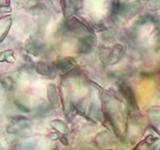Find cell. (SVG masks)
I'll list each match as a JSON object with an SVG mask.
<instances>
[{"mask_svg": "<svg viewBox=\"0 0 160 150\" xmlns=\"http://www.w3.org/2000/svg\"><path fill=\"white\" fill-rule=\"evenodd\" d=\"M93 45H94V37L87 35L80 40L79 51L81 53H87L93 49Z\"/></svg>", "mask_w": 160, "mask_h": 150, "instance_id": "1", "label": "cell"}, {"mask_svg": "<svg viewBox=\"0 0 160 150\" xmlns=\"http://www.w3.org/2000/svg\"><path fill=\"white\" fill-rule=\"evenodd\" d=\"M121 91L123 93L124 95V97L126 98V101L129 103L131 106L136 108V104H135V97H134V95H133V91L132 89L128 86V85H122L121 86Z\"/></svg>", "mask_w": 160, "mask_h": 150, "instance_id": "2", "label": "cell"}, {"mask_svg": "<svg viewBox=\"0 0 160 150\" xmlns=\"http://www.w3.org/2000/svg\"><path fill=\"white\" fill-rule=\"evenodd\" d=\"M73 61L72 59H64L62 61H60V62L56 63V68L61 71V72H67V71H69L73 66Z\"/></svg>", "mask_w": 160, "mask_h": 150, "instance_id": "3", "label": "cell"}, {"mask_svg": "<svg viewBox=\"0 0 160 150\" xmlns=\"http://www.w3.org/2000/svg\"><path fill=\"white\" fill-rule=\"evenodd\" d=\"M37 71L40 73H42V75H45V76H50V77H51L50 72H54V69H53L51 66L46 64V63H44V64L42 63V64H38L37 66Z\"/></svg>", "mask_w": 160, "mask_h": 150, "instance_id": "4", "label": "cell"}, {"mask_svg": "<svg viewBox=\"0 0 160 150\" xmlns=\"http://www.w3.org/2000/svg\"><path fill=\"white\" fill-rule=\"evenodd\" d=\"M52 125H53V128H54L55 130H58L59 132H61V133H67L68 132L67 125L62 122V121H58V120H56V121H53Z\"/></svg>", "mask_w": 160, "mask_h": 150, "instance_id": "5", "label": "cell"}, {"mask_svg": "<svg viewBox=\"0 0 160 150\" xmlns=\"http://www.w3.org/2000/svg\"><path fill=\"white\" fill-rule=\"evenodd\" d=\"M60 141L64 143V146H68V140H67L66 138H64V137H62V138H60Z\"/></svg>", "mask_w": 160, "mask_h": 150, "instance_id": "6", "label": "cell"}]
</instances>
